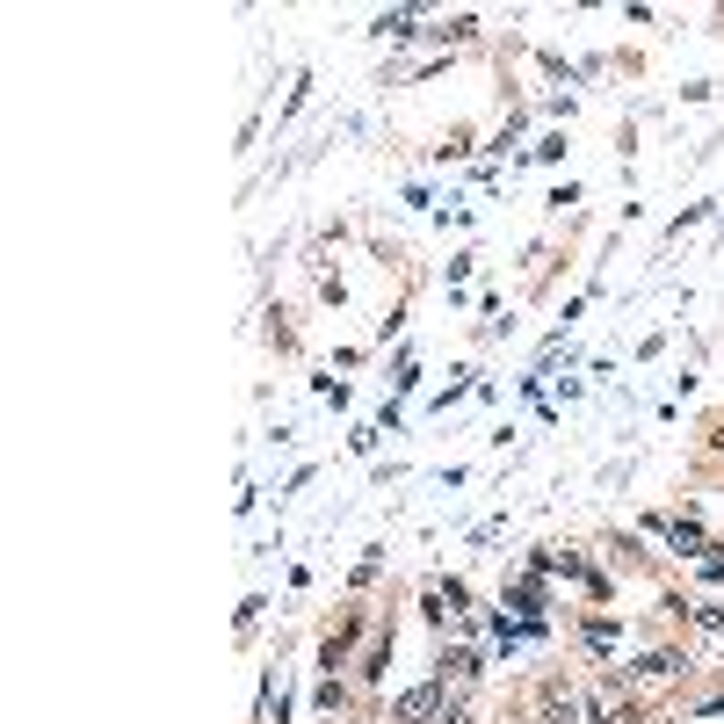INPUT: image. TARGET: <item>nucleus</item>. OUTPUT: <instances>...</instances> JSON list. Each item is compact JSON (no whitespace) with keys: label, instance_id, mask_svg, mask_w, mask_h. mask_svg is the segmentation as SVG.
I'll return each instance as SVG.
<instances>
[{"label":"nucleus","instance_id":"obj_1","mask_svg":"<svg viewBox=\"0 0 724 724\" xmlns=\"http://www.w3.org/2000/svg\"><path fill=\"white\" fill-rule=\"evenodd\" d=\"M435 703H442V688L428 681V688H413V696H399V703H391V717H399V724H420V717H442Z\"/></svg>","mask_w":724,"mask_h":724},{"label":"nucleus","instance_id":"obj_2","mask_svg":"<svg viewBox=\"0 0 724 724\" xmlns=\"http://www.w3.org/2000/svg\"><path fill=\"white\" fill-rule=\"evenodd\" d=\"M674 551H703V529L696 522H674Z\"/></svg>","mask_w":724,"mask_h":724},{"label":"nucleus","instance_id":"obj_3","mask_svg":"<svg viewBox=\"0 0 724 724\" xmlns=\"http://www.w3.org/2000/svg\"><path fill=\"white\" fill-rule=\"evenodd\" d=\"M543 724H572V696H551V703H543Z\"/></svg>","mask_w":724,"mask_h":724},{"label":"nucleus","instance_id":"obj_4","mask_svg":"<svg viewBox=\"0 0 724 724\" xmlns=\"http://www.w3.org/2000/svg\"><path fill=\"white\" fill-rule=\"evenodd\" d=\"M435 724H464V710H442V717H435Z\"/></svg>","mask_w":724,"mask_h":724},{"label":"nucleus","instance_id":"obj_5","mask_svg":"<svg viewBox=\"0 0 724 724\" xmlns=\"http://www.w3.org/2000/svg\"><path fill=\"white\" fill-rule=\"evenodd\" d=\"M703 565H710V580H724V558H703Z\"/></svg>","mask_w":724,"mask_h":724}]
</instances>
